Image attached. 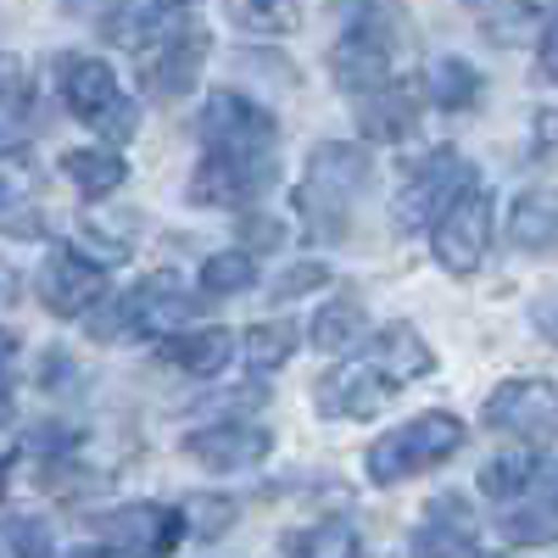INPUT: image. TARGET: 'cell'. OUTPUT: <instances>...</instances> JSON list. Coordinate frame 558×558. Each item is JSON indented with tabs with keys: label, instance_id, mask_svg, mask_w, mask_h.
<instances>
[{
	"label": "cell",
	"instance_id": "1",
	"mask_svg": "<svg viewBox=\"0 0 558 558\" xmlns=\"http://www.w3.org/2000/svg\"><path fill=\"white\" fill-rule=\"evenodd\" d=\"M436 368V352L430 341L413 330V324H386V330H375V341H368L363 352H347L330 375H324L313 386V408L324 418H375L402 386L425 380Z\"/></svg>",
	"mask_w": 558,
	"mask_h": 558
},
{
	"label": "cell",
	"instance_id": "2",
	"mask_svg": "<svg viewBox=\"0 0 558 558\" xmlns=\"http://www.w3.org/2000/svg\"><path fill=\"white\" fill-rule=\"evenodd\" d=\"M368 179H375V168H368V151L352 146V140H318V146L307 151V168L296 179V218H302V235L313 246H336L347 241L352 229V207L357 196L368 191Z\"/></svg>",
	"mask_w": 558,
	"mask_h": 558
},
{
	"label": "cell",
	"instance_id": "3",
	"mask_svg": "<svg viewBox=\"0 0 558 558\" xmlns=\"http://www.w3.org/2000/svg\"><path fill=\"white\" fill-rule=\"evenodd\" d=\"M463 441H470L463 418L436 408V413H418V418H408V425L386 430L375 447H368L363 470H368V481H375V486H402L413 475L441 470L452 452H463Z\"/></svg>",
	"mask_w": 558,
	"mask_h": 558
},
{
	"label": "cell",
	"instance_id": "4",
	"mask_svg": "<svg viewBox=\"0 0 558 558\" xmlns=\"http://www.w3.org/2000/svg\"><path fill=\"white\" fill-rule=\"evenodd\" d=\"M57 84H62V107H68L84 129H96L101 140H112V146L134 140L140 107H134V96H123L118 73H112L101 57H68V62L57 68Z\"/></svg>",
	"mask_w": 558,
	"mask_h": 558
},
{
	"label": "cell",
	"instance_id": "5",
	"mask_svg": "<svg viewBox=\"0 0 558 558\" xmlns=\"http://www.w3.org/2000/svg\"><path fill=\"white\" fill-rule=\"evenodd\" d=\"M470 184H481V173H475V162L463 157V151H452V146H436V151H425L418 162H408V173H402V191H397V202H391V218H397V229L402 235H418V229H436V218L470 191Z\"/></svg>",
	"mask_w": 558,
	"mask_h": 558
},
{
	"label": "cell",
	"instance_id": "6",
	"mask_svg": "<svg viewBox=\"0 0 558 558\" xmlns=\"http://www.w3.org/2000/svg\"><path fill=\"white\" fill-rule=\"evenodd\" d=\"M213 51V34L202 23H179L168 17L146 45L134 51V68H140V89H146L151 101H179V96H191L196 78H202V62Z\"/></svg>",
	"mask_w": 558,
	"mask_h": 558
},
{
	"label": "cell",
	"instance_id": "7",
	"mask_svg": "<svg viewBox=\"0 0 558 558\" xmlns=\"http://www.w3.org/2000/svg\"><path fill=\"white\" fill-rule=\"evenodd\" d=\"M196 134L207 151H229V157H274L279 146V123L268 107H257L241 89H213L202 101Z\"/></svg>",
	"mask_w": 558,
	"mask_h": 558
},
{
	"label": "cell",
	"instance_id": "8",
	"mask_svg": "<svg viewBox=\"0 0 558 558\" xmlns=\"http://www.w3.org/2000/svg\"><path fill=\"white\" fill-rule=\"evenodd\" d=\"M492 223H497V196H492V184H470L430 229V252L447 274H475L492 252Z\"/></svg>",
	"mask_w": 558,
	"mask_h": 558
},
{
	"label": "cell",
	"instance_id": "9",
	"mask_svg": "<svg viewBox=\"0 0 558 558\" xmlns=\"http://www.w3.org/2000/svg\"><path fill=\"white\" fill-rule=\"evenodd\" d=\"M96 536L112 558H168L191 536V520H184V508L168 502H123L96 520Z\"/></svg>",
	"mask_w": 558,
	"mask_h": 558
},
{
	"label": "cell",
	"instance_id": "10",
	"mask_svg": "<svg viewBox=\"0 0 558 558\" xmlns=\"http://www.w3.org/2000/svg\"><path fill=\"white\" fill-rule=\"evenodd\" d=\"M107 263H96L84 246H51V257L39 263L34 274V291L45 302V313L57 318H89L112 291H107Z\"/></svg>",
	"mask_w": 558,
	"mask_h": 558
},
{
	"label": "cell",
	"instance_id": "11",
	"mask_svg": "<svg viewBox=\"0 0 558 558\" xmlns=\"http://www.w3.org/2000/svg\"><path fill=\"white\" fill-rule=\"evenodd\" d=\"M279 184V162L274 157H229V151H207L191 173V202L196 207H218V213H246L257 196H268Z\"/></svg>",
	"mask_w": 558,
	"mask_h": 558
},
{
	"label": "cell",
	"instance_id": "12",
	"mask_svg": "<svg viewBox=\"0 0 558 558\" xmlns=\"http://www.w3.org/2000/svg\"><path fill=\"white\" fill-rule=\"evenodd\" d=\"M481 418H486L492 430L525 441V447H547V441L558 436V386H553V380H536V375L502 380V386L486 397Z\"/></svg>",
	"mask_w": 558,
	"mask_h": 558
},
{
	"label": "cell",
	"instance_id": "13",
	"mask_svg": "<svg viewBox=\"0 0 558 558\" xmlns=\"http://www.w3.org/2000/svg\"><path fill=\"white\" fill-rule=\"evenodd\" d=\"M408 39H391V34H368V28H341V39L330 45V73L347 96H375L397 78V57H402Z\"/></svg>",
	"mask_w": 558,
	"mask_h": 558
},
{
	"label": "cell",
	"instance_id": "14",
	"mask_svg": "<svg viewBox=\"0 0 558 558\" xmlns=\"http://www.w3.org/2000/svg\"><path fill=\"white\" fill-rule=\"evenodd\" d=\"M196 313H202V302L179 286V274H151L123 296L129 336H146V341H168L179 330H191Z\"/></svg>",
	"mask_w": 558,
	"mask_h": 558
},
{
	"label": "cell",
	"instance_id": "15",
	"mask_svg": "<svg viewBox=\"0 0 558 558\" xmlns=\"http://www.w3.org/2000/svg\"><path fill=\"white\" fill-rule=\"evenodd\" d=\"M475 536H481L475 502L463 492H441V497L425 502V514H418L408 558H475Z\"/></svg>",
	"mask_w": 558,
	"mask_h": 558
},
{
	"label": "cell",
	"instance_id": "16",
	"mask_svg": "<svg viewBox=\"0 0 558 558\" xmlns=\"http://www.w3.org/2000/svg\"><path fill=\"white\" fill-rule=\"evenodd\" d=\"M268 452H274V436L263 425H252V418H223V425H202V430L184 436V458H196L213 475L257 470Z\"/></svg>",
	"mask_w": 558,
	"mask_h": 558
},
{
	"label": "cell",
	"instance_id": "17",
	"mask_svg": "<svg viewBox=\"0 0 558 558\" xmlns=\"http://www.w3.org/2000/svg\"><path fill=\"white\" fill-rule=\"evenodd\" d=\"M497 531L514 547H547L558 542V463H542V475L497 508Z\"/></svg>",
	"mask_w": 558,
	"mask_h": 558
},
{
	"label": "cell",
	"instance_id": "18",
	"mask_svg": "<svg viewBox=\"0 0 558 558\" xmlns=\"http://www.w3.org/2000/svg\"><path fill=\"white\" fill-rule=\"evenodd\" d=\"M425 84L413 78H391L386 89H375V96H357L352 112H357V129L363 140H375V146H397V140H408L418 129V107H425Z\"/></svg>",
	"mask_w": 558,
	"mask_h": 558
},
{
	"label": "cell",
	"instance_id": "19",
	"mask_svg": "<svg viewBox=\"0 0 558 558\" xmlns=\"http://www.w3.org/2000/svg\"><path fill=\"white\" fill-rule=\"evenodd\" d=\"M0 235L7 241H39L45 235L39 173L28 168V157H0Z\"/></svg>",
	"mask_w": 558,
	"mask_h": 558
},
{
	"label": "cell",
	"instance_id": "20",
	"mask_svg": "<svg viewBox=\"0 0 558 558\" xmlns=\"http://www.w3.org/2000/svg\"><path fill=\"white\" fill-rule=\"evenodd\" d=\"M157 352H162L173 368H184L191 380H213V375H223V368L235 363L241 336L218 330V324H202V330H179V336L157 341Z\"/></svg>",
	"mask_w": 558,
	"mask_h": 558
},
{
	"label": "cell",
	"instance_id": "21",
	"mask_svg": "<svg viewBox=\"0 0 558 558\" xmlns=\"http://www.w3.org/2000/svg\"><path fill=\"white\" fill-rule=\"evenodd\" d=\"M508 246L525 257H558V191H525L508 207Z\"/></svg>",
	"mask_w": 558,
	"mask_h": 558
},
{
	"label": "cell",
	"instance_id": "22",
	"mask_svg": "<svg viewBox=\"0 0 558 558\" xmlns=\"http://www.w3.org/2000/svg\"><path fill=\"white\" fill-rule=\"evenodd\" d=\"M363 324H368V307H363V296L357 291H336L330 302H324L318 313H313V324H307V336H313V347L324 352V357H347L352 347H357V336H363Z\"/></svg>",
	"mask_w": 558,
	"mask_h": 558
},
{
	"label": "cell",
	"instance_id": "23",
	"mask_svg": "<svg viewBox=\"0 0 558 558\" xmlns=\"http://www.w3.org/2000/svg\"><path fill=\"white\" fill-rule=\"evenodd\" d=\"M62 173L78 196L89 202H107L118 184L129 179V162L112 151V146H78V151H62Z\"/></svg>",
	"mask_w": 558,
	"mask_h": 558
},
{
	"label": "cell",
	"instance_id": "24",
	"mask_svg": "<svg viewBox=\"0 0 558 558\" xmlns=\"http://www.w3.org/2000/svg\"><path fill=\"white\" fill-rule=\"evenodd\" d=\"M425 96H430V107H441V112H470V107H481V96H486V78L463 62V57H441V62L430 68V78H425Z\"/></svg>",
	"mask_w": 558,
	"mask_h": 558
},
{
	"label": "cell",
	"instance_id": "25",
	"mask_svg": "<svg viewBox=\"0 0 558 558\" xmlns=\"http://www.w3.org/2000/svg\"><path fill=\"white\" fill-rule=\"evenodd\" d=\"M542 463H547V458H542L536 447L497 452V458L486 463V470H481V492H486L497 508H502V502H514V497H520V492H525V486L542 475Z\"/></svg>",
	"mask_w": 558,
	"mask_h": 558
},
{
	"label": "cell",
	"instance_id": "26",
	"mask_svg": "<svg viewBox=\"0 0 558 558\" xmlns=\"http://www.w3.org/2000/svg\"><path fill=\"white\" fill-rule=\"evenodd\" d=\"M296 352V324L291 318H263L241 336V357L257 368V375H274V368H286Z\"/></svg>",
	"mask_w": 558,
	"mask_h": 558
},
{
	"label": "cell",
	"instance_id": "27",
	"mask_svg": "<svg viewBox=\"0 0 558 558\" xmlns=\"http://www.w3.org/2000/svg\"><path fill=\"white\" fill-rule=\"evenodd\" d=\"M291 558H357V531L347 520H318L286 536Z\"/></svg>",
	"mask_w": 558,
	"mask_h": 558
},
{
	"label": "cell",
	"instance_id": "28",
	"mask_svg": "<svg viewBox=\"0 0 558 558\" xmlns=\"http://www.w3.org/2000/svg\"><path fill=\"white\" fill-rule=\"evenodd\" d=\"M202 296H241L257 286V257L252 252H213L196 274Z\"/></svg>",
	"mask_w": 558,
	"mask_h": 558
},
{
	"label": "cell",
	"instance_id": "29",
	"mask_svg": "<svg viewBox=\"0 0 558 558\" xmlns=\"http://www.w3.org/2000/svg\"><path fill=\"white\" fill-rule=\"evenodd\" d=\"M235 497H218V492H202L196 502H184V520H191V531L202 536V542H213V536H223L229 525H235Z\"/></svg>",
	"mask_w": 558,
	"mask_h": 558
},
{
	"label": "cell",
	"instance_id": "30",
	"mask_svg": "<svg viewBox=\"0 0 558 558\" xmlns=\"http://www.w3.org/2000/svg\"><path fill=\"white\" fill-rule=\"evenodd\" d=\"M7 547H12V558H57V536H51V525H45L39 514L7 520Z\"/></svg>",
	"mask_w": 558,
	"mask_h": 558
},
{
	"label": "cell",
	"instance_id": "31",
	"mask_svg": "<svg viewBox=\"0 0 558 558\" xmlns=\"http://www.w3.org/2000/svg\"><path fill=\"white\" fill-rule=\"evenodd\" d=\"M235 235H241V252L263 257V252H274V246H286V223L268 218V213H257V207H246V213L235 218Z\"/></svg>",
	"mask_w": 558,
	"mask_h": 558
},
{
	"label": "cell",
	"instance_id": "32",
	"mask_svg": "<svg viewBox=\"0 0 558 558\" xmlns=\"http://www.w3.org/2000/svg\"><path fill=\"white\" fill-rule=\"evenodd\" d=\"M34 84H28V62L17 51H0V112H28Z\"/></svg>",
	"mask_w": 558,
	"mask_h": 558
},
{
	"label": "cell",
	"instance_id": "33",
	"mask_svg": "<svg viewBox=\"0 0 558 558\" xmlns=\"http://www.w3.org/2000/svg\"><path fill=\"white\" fill-rule=\"evenodd\" d=\"M229 17L246 23V28H263V34H279V28L296 23V12L286 7V0H235V7H229Z\"/></svg>",
	"mask_w": 558,
	"mask_h": 558
},
{
	"label": "cell",
	"instance_id": "34",
	"mask_svg": "<svg viewBox=\"0 0 558 558\" xmlns=\"http://www.w3.org/2000/svg\"><path fill=\"white\" fill-rule=\"evenodd\" d=\"M318 286H330V263L307 257V263H296V268H286V274L274 279V302H296V296H307Z\"/></svg>",
	"mask_w": 558,
	"mask_h": 558
},
{
	"label": "cell",
	"instance_id": "35",
	"mask_svg": "<svg viewBox=\"0 0 558 558\" xmlns=\"http://www.w3.org/2000/svg\"><path fill=\"white\" fill-rule=\"evenodd\" d=\"M57 7L73 17V23H84V28H118V17L134 7V0H57Z\"/></svg>",
	"mask_w": 558,
	"mask_h": 558
},
{
	"label": "cell",
	"instance_id": "36",
	"mask_svg": "<svg viewBox=\"0 0 558 558\" xmlns=\"http://www.w3.org/2000/svg\"><path fill=\"white\" fill-rule=\"evenodd\" d=\"M84 330H89V341H123L129 336V318H123V296H107L96 313L84 318Z\"/></svg>",
	"mask_w": 558,
	"mask_h": 558
},
{
	"label": "cell",
	"instance_id": "37",
	"mask_svg": "<svg viewBox=\"0 0 558 558\" xmlns=\"http://www.w3.org/2000/svg\"><path fill=\"white\" fill-rule=\"evenodd\" d=\"M547 157H558V112H536L531 118V162H547Z\"/></svg>",
	"mask_w": 558,
	"mask_h": 558
},
{
	"label": "cell",
	"instance_id": "38",
	"mask_svg": "<svg viewBox=\"0 0 558 558\" xmlns=\"http://www.w3.org/2000/svg\"><path fill=\"white\" fill-rule=\"evenodd\" d=\"M73 380H78V368H73L68 352H45V357H39V386H45V391H62V386H73Z\"/></svg>",
	"mask_w": 558,
	"mask_h": 558
},
{
	"label": "cell",
	"instance_id": "39",
	"mask_svg": "<svg viewBox=\"0 0 558 558\" xmlns=\"http://www.w3.org/2000/svg\"><path fill=\"white\" fill-rule=\"evenodd\" d=\"M536 78L558 84V12H553V23L542 28V45H536Z\"/></svg>",
	"mask_w": 558,
	"mask_h": 558
},
{
	"label": "cell",
	"instance_id": "40",
	"mask_svg": "<svg viewBox=\"0 0 558 558\" xmlns=\"http://www.w3.org/2000/svg\"><path fill=\"white\" fill-rule=\"evenodd\" d=\"M531 318H536V330H542V336H547V341L558 347V296L536 302V307H531Z\"/></svg>",
	"mask_w": 558,
	"mask_h": 558
},
{
	"label": "cell",
	"instance_id": "41",
	"mask_svg": "<svg viewBox=\"0 0 558 558\" xmlns=\"http://www.w3.org/2000/svg\"><path fill=\"white\" fill-rule=\"evenodd\" d=\"M17 291H23V279H17V268L0 257V302H17Z\"/></svg>",
	"mask_w": 558,
	"mask_h": 558
},
{
	"label": "cell",
	"instance_id": "42",
	"mask_svg": "<svg viewBox=\"0 0 558 558\" xmlns=\"http://www.w3.org/2000/svg\"><path fill=\"white\" fill-rule=\"evenodd\" d=\"M12 363H17V336H12V330H0V386H7Z\"/></svg>",
	"mask_w": 558,
	"mask_h": 558
},
{
	"label": "cell",
	"instance_id": "43",
	"mask_svg": "<svg viewBox=\"0 0 558 558\" xmlns=\"http://www.w3.org/2000/svg\"><path fill=\"white\" fill-rule=\"evenodd\" d=\"M12 418V386H0V425Z\"/></svg>",
	"mask_w": 558,
	"mask_h": 558
},
{
	"label": "cell",
	"instance_id": "44",
	"mask_svg": "<svg viewBox=\"0 0 558 558\" xmlns=\"http://www.w3.org/2000/svg\"><path fill=\"white\" fill-rule=\"evenodd\" d=\"M68 558H112L107 547H78V553H68Z\"/></svg>",
	"mask_w": 558,
	"mask_h": 558
},
{
	"label": "cell",
	"instance_id": "45",
	"mask_svg": "<svg viewBox=\"0 0 558 558\" xmlns=\"http://www.w3.org/2000/svg\"><path fill=\"white\" fill-rule=\"evenodd\" d=\"M162 7H191V0H162Z\"/></svg>",
	"mask_w": 558,
	"mask_h": 558
},
{
	"label": "cell",
	"instance_id": "46",
	"mask_svg": "<svg viewBox=\"0 0 558 558\" xmlns=\"http://www.w3.org/2000/svg\"><path fill=\"white\" fill-rule=\"evenodd\" d=\"M475 558H492V553H475Z\"/></svg>",
	"mask_w": 558,
	"mask_h": 558
},
{
	"label": "cell",
	"instance_id": "47",
	"mask_svg": "<svg viewBox=\"0 0 558 558\" xmlns=\"http://www.w3.org/2000/svg\"><path fill=\"white\" fill-rule=\"evenodd\" d=\"M0 140H7V134H0Z\"/></svg>",
	"mask_w": 558,
	"mask_h": 558
}]
</instances>
